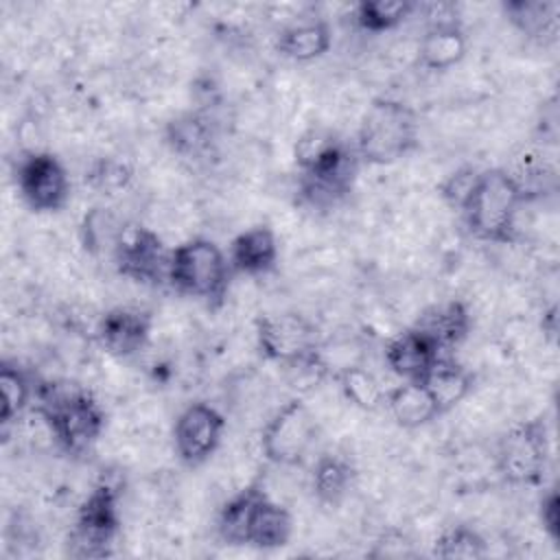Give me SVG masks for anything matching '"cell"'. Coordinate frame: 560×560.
<instances>
[{
    "label": "cell",
    "instance_id": "obj_1",
    "mask_svg": "<svg viewBox=\"0 0 560 560\" xmlns=\"http://www.w3.org/2000/svg\"><path fill=\"white\" fill-rule=\"evenodd\" d=\"M298 201L313 212L335 210L354 190L361 160L354 142L326 127L306 129L293 147Z\"/></svg>",
    "mask_w": 560,
    "mask_h": 560
},
{
    "label": "cell",
    "instance_id": "obj_2",
    "mask_svg": "<svg viewBox=\"0 0 560 560\" xmlns=\"http://www.w3.org/2000/svg\"><path fill=\"white\" fill-rule=\"evenodd\" d=\"M35 402L59 448L72 457L88 455L105 431V409L88 387L70 378L39 381Z\"/></svg>",
    "mask_w": 560,
    "mask_h": 560
},
{
    "label": "cell",
    "instance_id": "obj_3",
    "mask_svg": "<svg viewBox=\"0 0 560 560\" xmlns=\"http://www.w3.org/2000/svg\"><path fill=\"white\" fill-rule=\"evenodd\" d=\"M527 201V195L508 168H481L459 208V217L472 238L510 245L518 238V214Z\"/></svg>",
    "mask_w": 560,
    "mask_h": 560
},
{
    "label": "cell",
    "instance_id": "obj_4",
    "mask_svg": "<svg viewBox=\"0 0 560 560\" xmlns=\"http://www.w3.org/2000/svg\"><path fill=\"white\" fill-rule=\"evenodd\" d=\"M354 149L361 164L387 166L418 149L420 120L416 109L392 96H376L361 116Z\"/></svg>",
    "mask_w": 560,
    "mask_h": 560
},
{
    "label": "cell",
    "instance_id": "obj_5",
    "mask_svg": "<svg viewBox=\"0 0 560 560\" xmlns=\"http://www.w3.org/2000/svg\"><path fill=\"white\" fill-rule=\"evenodd\" d=\"M230 278L232 267L228 254L210 238L195 236L171 249L168 287L179 295L217 308L228 295Z\"/></svg>",
    "mask_w": 560,
    "mask_h": 560
},
{
    "label": "cell",
    "instance_id": "obj_6",
    "mask_svg": "<svg viewBox=\"0 0 560 560\" xmlns=\"http://www.w3.org/2000/svg\"><path fill=\"white\" fill-rule=\"evenodd\" d=\"M120 529V492L103 477L79 503L66 540V551L79 560L107 558L114 553Z\"/></svg>",
    "mask_w": 560,
    "mask_h": 560
},
{
    "label": "cell",
    "instance_id": "obj_7",
    "mask_svg": "<svg viewBox=\"0 0 560 560\" xmlns=\"http://www.w3.org/2000/svg\"><path fill=\"white\" fill-rule=\"evenodd\" d=\"M549 431L542 416L512 424L497 442L494 464L510 486H540L549 468Z\"/></svg>",
    "mask_w": 560,
    "mask_h": 560
},
{
    "label": "cell",
    "instance_id": "obj_8",
    "mask_svg": "<svg viewBox=\"0 0 560 560\" xmlns=\"http://www.w3.org/2000/svg\"><path fill=\"white\" fill-rule=\"evenodd\" d=\"M319 427L308 405L293 396L282 402L260 431L262 455L278 466H298L311 453Z\"/></svg>",
    "mask_w": 560,
    "mask_h": 560
},
{
    "label": "cell",
    "instance_id": "obj_9",
    "mask_svg": "<svg viewBox=\"0 0 560 560\" xmlns=\"http://www.w3.org/2000/svg\"><path fill=\"white\" fill-rule=\"evenodd\" d=\"M20 197L33 212H59L72 195L66 164L50 151H28L15 166Z\"/></svg>",
    "mask_w": 560,
    "mask_h": 560
},
{
    "label": "cell",
    "instance_id": "obj_10",
    "mask_svg": "<svg viewBox=\"0 0 560 560\" xmlns=\"http://www.w3.org/2000/svg\"><path fill=\"white\" fill-rule=\"evenodd\" d=\"M256 348L262 359L287 365L319 350V330L302 313H262L254 322Z\"/></svg>",
    "mask_w": 560,
    "mask_h": 560
},
{
    "label": "cell",
    "instance_id": "obj_11",
    "mask_svg": "<svg viewBox=\"0 0 560 560\" xmlns=\"http://www.w3.org/2000/svg\"><path fill=\"white\" fill-rule=\"evenodd\" d=\"M223 433L225 418L214 405L203 400L190 402L175 418L173 451L184 466L197 468L217 453Z\"/></svg>",
    "mask_w": 560,
    "mask_h": 560
},
{
    "label": "cell",
    "instance_id": "obj_12",
    "mask_svg": "<svg viewBox=\"0 0 560 560\" xmlns=\"http://www.w3.org/2000/svg\"><path fill=\"white\" fill-rule=\"evenodd\" d=\"M168 262L171 249L158 232L144 225H129L112 258L122 278L149 287L168 284Z\"/></svg>",
    "mask_w": 560,
    "mask_h": 560
},
{
    "label": "cell",
    "instance_id": "obj_13",
    "mask_svg": "<svg viewBox=\"0 0 560 560\" xmlns=\"http://www.w3.org/2000/svg\"><path fill=\"white\" fill-rule=\"evenodd\" d=\"M151 339V315L136 306H114L96 324L98 346L116 357L129 359L147 348Z\"/></svg>",
    "mask_w": 560,
    "mask_h": 560
},
{
    "label": "cell",
    "instance_id": "obj_14",
    "mask_svg": "<svg viewBox=\"0 0 560 560\" xmlns=\"http://www.w3.org/2000/svg\"><path fill=\"white\" fill-rule=\"evenodd\" d=\"M444 352L418 328L409 326L394 335L383 350L385 365L400 381H422Z\"/></svg>",
    "mask_w": 560,
    "mask_h": 560
},
{
    "label": "cell",
    "instance_id": "obj_15",
    "mask_svg": "<svg viewBox=\"0 0 560 560\" xmlns=\"http://www.w3.org/2000/svg\"><path fill=\"white\" fill-rule=\"evenodd\" d=\"M278 258H280L278 236L265 223H258L238 232L232 238L228 249L232 273H241L249 278L271 273L278 265Z\"/></svg>",
    "mask_w": 560,
    "mask_h": 560
},
{
    "label": "cell",
    "instance_id": "obj_16",
    "mask_svg": "<svg viewBox=\"0 0 560 560\" xmlns=\"http://www.w3.org/2000/svg\"><path fill=\"white\" fill-rule=\"evenodd\" d=\"M413 328L424 332L444 354H451L470 335L472 315L464 300L448 298L427 306L413 322Z\"/></svg>",
    "mask_w": 560,
    "mask_h": 560
},
{
    "label": "cell",
    "instance_id": "obj_17",
    "mask_svg": "<svg viewBox=\"0 0 560 560\" xmlns=\"http://www.w3.org/2000/svg\"><path fill=\"white\" fill-rule=\"evenodd\" d=\"M468 52V37L459 22L429 24L418 44V66L429 72H444L457 66Z\"/></svg>",
    "mask_w": 560,
    "mask_h": 560
},
{
    "label": "cell",
    "instance_id": "obj_18",
    "mask_svg": "<svg viewBox=\"0 0 560 560\" xmlns=\"http://www.w3.org/2000/svg\"><path fill=\"white\" fill-rule=\"evenodd\" d=\"M217 140V127L203 112H182L164 127V142L168 149L186 160L206 158Z\"/></svg>",
    "mask_w": 560,
    "mask_h": 560
},
{
    "label": "cell",
    "instance_id": "obj_19",
    "mask_svg": "<svg viewBox=\"0 0 560 560\" xmlns=\"http://www.w3.org/2000/svg\"><path fill=\"white\" fill-rule=\"evenodd\" d=\"M332 46L330 24L322 18L298 20L284 28H280L276 37V50L284 59L308 63L324 57Z\"/></svg>",
    "mask_w": 560,
    "mask_h": 560
},
{
    "label": "cell",
    "instance_id": "obj_20",
    "mask_svg": "<svg viewBox=\"0 0 560 560\" xmlns=\"http://www.w3.org/2000/svg\"><path fill=\"white\" fill-rule=\"evenodd\" d=\"M420 383L435 400L440 413H446L472 392L475 374L453 354H442Z\"/></svg>",
    "mask_w": 560,
    "mask_h": 560
},
{
    "label": "cell",
    "instance_id": "obj_21",
    "mask_svg": "<svg viewBox=\"0 0 560 560\" xmlns=\"http://www.w3.org/2000/svg\"><path fill=\"white\" fill-rule=\"evenodd\" d=\"M385 407L402 429H420L442 416L427 387L418 381H400L385 392Z\"/></svg>",
    "mask_w": 560,
    "mask_h": 560
},
{
    "label": "cell",
    "instance_id": "obj_22",
    "mask_svg": "<svg viewBox=\"0 0 560 560\" xmlns=\"http://www.w3.org/2000/svg\"><path fill=\"white\" fill-rule=\"evenodd\" d=\"M505 20L525 37L549 44L558 35L560 4L553 0H508L501 4Z\"/></svg>",
    "mask_w": 560,
    "mask_h": 560
},
{
    "label": "cell",
    "instance_id": "obj_23",
    "mask_svg": "<svg viewBox=\"0 0 560 560\" xmlns=\"http://www.w3.org/2000/svg\"><path fill=\"white\" fill-rule=\"evenodd\" d=\"M127 223L116 214V210L105 206L90 208L79 223V241L85 254L94 258H114L125 232Z\"/></svg>",
    "mask_w": 560,
    "mask_h": 560
},
{
    "label": "cell",
    "instance_id": "obj_24",
    "mask_svg": "<svg viewBox=\"0 0 560 560\" xmlns=\"http://www.w3.org/2000/svg\"><path fill=\"white\" fill-rule=\"evenodd\" d=\"M293 534V516L291 512L273 501L267 492L260 497L256 503L252 523H249V534H247V547L260 549V551H271L289 545Z\"/></svg>",
    "mask_w": 560,
    "mask_h": 560
},
{
    "label": "cell",
    "instance_id": "obj_25",
    "mask_svg": "<svg viewBox=\"0 0 560 560\" xmlns=\"http://www.w3.org/2000/svg\"><path fill=\"white\" fill-rule=\"evenodd\" d=\"M357 481L354 464L339 453H324L315 459L311 472V490L324 505H339Z\"/></svg>",
    "mask_w": 560,
    "mask_h": 560
},
{
    "label": "cell",
    "instance_id": "obj_26",
    "mask_svg": "<svg viewBox=\"0 0 560 560\" xmlns=\"http://www.w3.org/2000/svg\"><path fill=\"white\" fill-rule=\"evenodd\" d=\"M265 494V488L260 483H249L241 488L236 494H232L217 514V536L223 545L230 547H247V534L249 523L256 510V503Z\"/></svg>",
    "mask_w": 560,
    "mask_h": 560
},
{
    "label": "cell",
    "instance_id": "obj_27",
    "mask_svg": "<svg viewBox=\"0 0 560 560\" xmlns=\"http://www.w3.org/2000/svg\"><path fill=\"white\" fill-rule=\"evenodd\" d=\"M416 9L411 0H361L352 7V20L365 33H385L400 26Z\"/></svg>",
    "mask_w": 560,
    "mask_h": 560
},
{
    "label": "cell",
    "instance_id": "obj_28",
    "mask_svg": "<svg viewBox=\"0 0 560 560\" xmlns=\"http://www.w3.org/2000/svg\"><path fill=\"white\" fill-rule=\"evenodd\" d=\"M343 398L361 411H378L385 407V389L378 378L361 365H343L335 374Z\"/></svg>",
    "mask_w": 560,
    "mask_h": 560
},
{
    "label": "cell",
    "instance_id": "obj_29",
    "mask_svg": "<svg viewBox=\"0 0 560 560\" xmlns=\"http://www.w3.org/2000/svg\"><path fill=\"white\" fill-rule=\"evenodd\" d=\"M0 392H2L0 422L7 429L31 405V398L35 394V385L31 383L28 374L18 363H11V361L4 359L0 363Z\"/></svg>",
    "mask_w": 560,
    "mask_h": 560
},
{
    "label": "cell",
    "instance_id": "obj_30",
    "mask_svg": "<svg viewBox=\"0 0 560 560\" xmlns=\"http://www.w3.org/2000/svg\"><path fill=\"white\" fill-rule=\"evenodd\" d=\"M433 556L444 560H479L488 556V542L475 527L453 525L433 540Z\"/></svg>",
    "mask_w": 560,
    "mask_h": 560
},
{
    "label": "cell",
    "instance_id": "obj_31",
    "mask_svg": "<svg viewBox=\"0 0 560 560\" xmlns=\"http://www.w3.org/2000/svg\"><path fill=\"white\" fill-rule=\"evenodd\" d=\"M284 374H287V383L298 392V394H308L315 392L328 376H330V368L322 354V350H315L311 354H304L287 365Z\"/></svg>",
    "mask_w": 560,
    "mask_h": 560
},
{
    "label": "cell",
    "instance_id": "obj_32",
    "mask_svg": "<svg viewBox=\"0 0 560 560\" xmlns=\"http://www.w3.org/2000/svg\"><path fill=\"white\" fill-rule=\"evenodd\" d=\"M479 171H481V168H477V166H472V164H466V166L455 168L453 173H448V175L440 182L438 192H440L442 201H444L451 210L459 212L464 199L468 197L470 188L475 186V179H477Z\"/></svg>",
    "mask_w": 560,
    "mask_h": 560
},
{
    "label": "cell",
    "instance_id": "obj_33",
    "mask_svg": "<svg viewBox=\"0 0 560 560\" xmlns=\"http://www.w3.org/2000/svg\"><path fill=\"white\" fill-rule=\"evenodd\" d=\"M538 521L545 529V534L558 542L560 540V499H558V490L549 488L540 501H538Z\"/></svg>",
    "mask_w": 560,
    "mask_h": 560
},
{
    "label": "cell",
    "instance_id": "obj_34",
    "mask_svg": "<svg viewBox=\"0 0 560 560\" xmlns=\"http://www.w3.org/2000/svg\"><path fill=\"white\" fill-rule=\"evenodd\" d=\"M90 177H92L94 186L112 190V188L125 186L131 177V171L120 162H101Z\"/></svg>",
    "mask_w": 560,
    "mask_h": 560
}]
</instances>
